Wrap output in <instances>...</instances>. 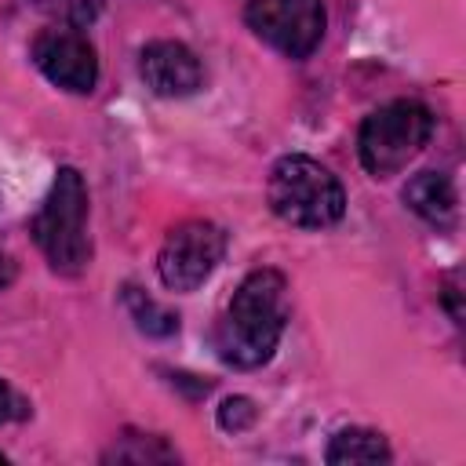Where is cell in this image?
<instances>
[{
  "label": "cell",
  "mask_w": 466,
  "mask_h": 466,
  "mask_svg": "<svg viewBox=\"0 0 466 466\" xmlns=\"http://www.w3.org/2000/svg\"><path fill=\"white\" fill-rule=\"evenodd\" d=\"M33 62L36 69L73 91V95H87L95 84H98V55H95V44L76 29V25H47L36 33L33 40Z\"/></svg>",
  "instance_id": "cell-7"
},
{
  "label": "cell",
  "mask_w": 466,
  "mask_h": 466,
  "mask_svg": "<svg viewBox=\"0 0 466 466\" xmlns=\"http://www.w3.org/2000/svg\"><path fill=\"white\" fill-rule=\"evenodd\" d=\"M404 204L422 215L433 226H448L455 218L459 197H455V182L444 171H419L408 186H404Z\"/></svg>",
  "instance_id": "cell-9"
},
{
  "label": "cell",
  "mask_w": 466,
  "mask_h": 466,
  "mask_svg": "<svg viewBox=\"0 0 466 466\" xmlns=\"http://www.w3.org/2000/svg\"><path fill=\"white\" fill-rule=\"evenodd\" d=\"M430 135H433V113L415 98H397V102L379 106L360 124L357 153L368 175L390 178L422 153Z\"/></svg>",
  "instance_id": "cell-4"
},
{
  "label": "cell",
  "mask_w": 466,
  "mask_h": 466,
  "mask_svg": "<svg viewBox=\"0 0 466 466\" xmlns=\"http://www.w3.org/2000/svg\"><path fill=\"white\" fill-rule=\"evenodd\" d=\"M138 69H142L146 87L153 95H160V98H186L204 80L197 55L186 44H178V40H153V44H146L142 58H138Z\"/></svg>",
  "instance_id": "cell-8"
},
{
  "label": "cell",
  "mask_w": 466,
  "mask_h": 466,
  "mask_svg": "<svg viewBox=\"0 0 466 466\" xmlns=\"http://www.w3.org/2000/svg\"><path fill=\"white\" fill-rule=\"evenodd\" d=\"M36 11H44V15H51L58 25H76V29H84V25H91L98 15H102V4L106 0H29Z\"/></svg>",
  "instance_id": "cell-12"
},
{
  "label": "cell",
  "mask_w": 466,
  "mask_h": 466,
  "mask_svg": "<svg viewBox=\"0 0 466 466\" xmlns=\"http://www.w3.org/2000/svg\"><path fill=\"white\" fill-rule=\"evenodd\" d=\"M127 309H131L135 324H138L146 335H171V331L178 328V317L167 313L164 306H157V302H153L146 291H138V288H127Z\"/></svg>",
  "instance_id": "cell-11"
},
{
  "label": "cell",
  "mask_w": 466,
  "mask_h": 466,
  "mask_svg": "<svg viewBox=\"0 0 466 466\" xmlns=\"http://www.w3.org/2000/svg\"><path fill=\"white\" fill-rule=\"evenodd\" d=\"M33 237L58 273H80L91 258L87 240V186L76 167H58L36 218Z\"/></svg>",
  "instance_id": "cell-3"
},
{
  "label": "cell",
  "mask_w": 466,
  "mask_h": 466,
  "mask_svg": "<svg viewBox=\"0 0 466 466\" xmlns=\"http://www.w3.org/2000/svg\"><path fill=\"white\" fill-rule=\"evenodd\" d=\"M226 255V233L215 222L193 218L167 233L157 255V269L164 288L171 291H197L222 262Z\"/></svg>",
  "instance_id": "cell-5"
},
{
  "label": "cell",
  "mask_w": 466,
  "mask_h": 466,
  "mask_svg": "<svg viewBox=\"0 0 466 466\" xmlns=\"http://www.w3.org/2000/svg\"><path fill=\"white\" fill-rule=\"evenodd\" d=\"M251 419H255V408H251L248 397H233V400H226L222 411H218V422H222L226 430H244Z\"/></svg>",
  "instance_id": "cell-14"
},
{
  "label": "cell",
  "mask_w": 466,
  "mask_h": 466,
  "mask_svg": "<svg viewBox=\"0 0 466 466\" xmlns=\"http://www.w3.org/2000/svg\"><path fill=\"white\" fill-rule=\"evenodd\" d=\"M29 415V404H25V397L15 390V386H7L4 379H0V426H7V422H18V419H25Z\"/></svg>",
  "instance_id": "cell-13"
},
{
  "label": "cell",
  "mask_w": 466,
  "mask_h": 466,
  "mask_svg": "<svg viewBox=\"0 0 466 466\" xmlns=\"http://www.w3.org/2000/svg\"><path fill=\"white\" fill-rule=\"evenodd\" d=\"M288 324V284L277 269H255L233 291L215 342L218 357L237 368H258L273 357Z\"/></svg>",
  "instance_id": "cell-1"
},
{
  "label": "cell",
  "mask_w": 466,
  "mask_h": 466,
  "mask_svg": "<svg viewBox=\"0 0 466 466\" xmlns=\"http://www.w3.org/2000/svg\"><path fill=\"white\" fill-rule=\"evenodd\" d=\"M0 462H4V455H0Z\"/></svg>",
  "instance_id": "cell-16"
},
{
  "label": "cell",
  "mask_w": 466,
  "mask_h": 466,
  "mask_svg": "<svg viewBox=\"0 0 466 466\" xmlns=\"http://www.w3.org/2000/svg\"><path fill=\"white\" fill-rule=\"evenodd\" d=\"M269 208L277 218L299 229H324L335 226L346 211V189L342 182L313 157L291 153L280 157L269 171Z\"/></svg>",
  "instance_id": "cell-2"
},
{
  "label": "cell",
  "mask_w": 466,
  "mask_h": 466,
  "mask_svg": "<svg viewBox=\"0 0 466 466\" xmlns=\"http://www.w3.org/2000/svg\"><path fill=\"white\" fill-rule=\"evenodd\" d=\"M331 466H346V462H390V444L375 433V430H339L328 444L324 455Z\"/></svg>",
  "instance_id": "cell-10"
},
{
  "label": "cell",
  "mask_w": 466,
  "mask_h": 466,
  "mask_svg": "<svg viewBox=\"0 0 466 466\" xmlns=\"http://www.w3.org/2000/svg\"><path fill=\"white\" fill-rule=\"evenodd\" d=\"M244 18L258 40L288 58L313 55L328 22L320 0H248Z\"/></svg>",
  "instance_id": "cell-6"
},
{
  "label": "cell",
  "mask_w": 466,
  "mask_h": 466,
  "mask_svg": "<svg viewBox=\"0 0 466 466\" xmlns=\"http://www.w3.org/2000/svg\"><path fill=\"white\" fill-rule=\"evenodd\" d=\"M11 277H15V262H11L7 251H0V291L11 284Z\"/></svg>",
  "instance_id": "cell-15"
}]
</instances>
